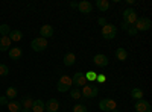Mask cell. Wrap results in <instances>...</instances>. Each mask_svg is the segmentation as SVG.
Returning a JSON list of instances; mask_svg holds the SVG:
<instances>
[{
	"mask_svg": "<svg viewBox=\"0 0 152 112\" xmlns=\"http://www.w3.org/2000/svg\"><path fill=\"white\" fill-rule=\"evenodd\" d=\"M137 12L132 8H128L123 11V23H126L128 26H134V23L137 21Z\"/></svg>",
	"mask_w": 152,
	"mask_h": 112,
	"instance_id": "6da1fadb",
	"label": "cell"
},
{
	"mask_svg": "<svg viewBox=\"0 0 152 112\" xmlns=\"http://www.w3.org/2000/svg\"><path fill=\"white\" fill-rule=\"evenodd\" d=\"M151 26H152V23H151V20L146 18V17L137 18V21L134 23V27L137 29V32H146V30L151 29Z\"/></svg>",
	"mask_w": 152,
	"mask_h": 112,
	"instance_id": "7a4b0ae2",
	"label": "cell"
},
{
	"mask_svg": "<svg viewBox=\"0 0 152 112\" xmlns=\"http://www.w3.org/2000/svg\"><path fill=\"white\" fill-rule=\"evenodd\" d=\"M102 35L105 40H114L117 35V27L114 26V24H105V26H102Z\"/></svg>",
	"mask_w": 152,
	"mask_h": 112,
	"instance_id": "3957f363",
	"label": "cell"
},
{
	"mask_svg": "<svg viewBox=\"0 0 152 112\" xmlns=\"http://www.w3.org/2000/svg\"><path fill=\"white\" fill-rule=\"evenodd\" d=\"M31 47L34 48V52H43V50H46V48H47V40L46 38H41V36H38V38L32 40Z\"/></svg>",
	"mask_w": 152,
	"mask_h": 112,
	"instance_id": "277c9868",
	"label": "cell"
},
{
	"mask_svg": "<svg viewBox=\"0 0 152 112\" xmlns=\"http://www.w3.org/2000/svg\"><path fill=\"white\" fill-rule=\"evenodd\" d=\"M99 94V90L96 88L94 85H84L82 86V92H81V95H84L85 98H93V97H96Z\"/></svg>",
	"mask_w": 152,
	"mask_h": 112,
	"instance_id": "5b68a950",
	"label": "cell"
},
{
	"mask_svg": "<svg viewBox=\"0 0 152 112\" xmlns=\"http://www.w3.org/2000/svg\"><path fill=\"white\" fill-rule=\"evenodd\" d=\"M93 62H94V65H96V67L104 68V67L108 65V58H107L105 55H102V53H99V55H94Z\"/></svg>",
	"mask_w": 152,
	"mask_h": 112,
	"instance_id": "8992f818",
	"label": "cell"
},
{
	"mask_svg": "<svg viewBox=\"0 0 152 112\" xmlns=\"http://www.w3.org/2000/svg\"><path fill=\"white\" fill-rule=\"evenodd\" d=\"M134 109L137 112H151V103L146 100H137V103L134 105Z\"/></svg>",
	"mask_w": 152,
	"mask_h": 112,
	"instance_id": "52a82bcc",
	"label": "cell"
},
{
	"mask_svg": "<svg viewBox=\"0 0 152 112\" xmlns=\"http://www.w3.org/2000/svg\"><path fill=\"white\" fill-rule=\"evenodd\" d=\"M72 82H73V85H76V86H82V85H87V83H88L84 73H75V76L72 77Z\"/></svg>",
	"mask_w": 152,
	"mask_h": 112,
	"instance_id": "ba28073f",
	"label": "cell"
},
{
	"mask_svg": "<svg viewBox=\"0 0 152 112\" xmlns=\"http://www.w3.org/2000/svg\"><path fill=\"white\" fill-rule=\"evenodd\" d=\"M44 109L47 112H58L59 109V102L56 100V98H50V100H47V103L44 105Z\"/></svg>",
	"mask_w": 152,
	"mask_h": 112,
	"instance_id": "9c48e42d",
	"label": "cell"
},
{
	"mask_svg": "<svg viewBox=\"0 0 152 112\" xmlns=\"http://www.w3.org/2000/svg\"><path fill=\"white\" fill-rule=\"evenodd\" d=\"M78 9H79V12H82V14H90V12L93 11V3L87 2V0H82V2L78 3Z\"/></svg>",
	"mask_w": 152,
	"mask_h": 112,
	"instance_id": "30bf717a",
	"label": "cell"
},
{
	"mask_svg": "<svg viewBox=\"0 0 152 112\" xmlns=\"http://www.w3.org/2000/svg\"><path fill=\"white\" fill-rule=\"evenodd\" d=\"M40 35L41 38H50V36H53V27L50 26V24H43L41 29H40Z\"/></svg>",
	"mask_w": 152,
	"mask_h": 112,
	"instance_id": "8fae6325",
	"label": "cell"
},
{
	"mask_svg": "<svg viewBox=\"0 0 152 112\" xmlns=\"http://www.w3.org/2000/svg\"><path fill=\"white\" fill-rule=\"evenodd\" d=\"M21 55H23V52H21L20 47H11V48H9V58H11L12 61L21 59Z\"/></svg>",
	"mask_w": 152,
	"mask_h": 112,
	"instance_id": "7c38bea8",
	"label": "cell"
},
{
	"mask_svg": "<svg viewBox=\"0 0 152 112\" xmlns=\"http://www.w3.org/2000/svg\"><path fill=\"white\" fill-rule=\"evenodd\" d=\"M11 40L9 36H0V52H6L11 48Z\"/></svg>",
	"mask_w": 152,
	"mask_h": 112,
	"instance_id": "4fadbf2b",
	"label": "cell"
},
{
	"mask_svg": "<svg viewBox=\"0 0 152 112\" xmlns=\"http://www.w3.org/2000/svg\"><path fill=\"white\" fill-rule=\"evenodd\" d=\"M64 65L66 67H72V65H75V62H76V56H75V53H72V52H69V53H66L64 55Z\"/></svg>",
	"mask_w": 152,
	"mask_h": 112,
	"instance_id": "5bb4252c",
	"label": "cell"
},
{
	"mask_svg": "<svg viewBox=\"0 0 152 112\" xmlns=\"http://www.w3.org/2000/svg\"><path fill=\"white\" fill-rule=\"evenodd\" d=\"M58 83H59V85H62V86H66V88H69V90H70V85H73L72 77H70V76H67V74H61V77H59Z\"/></svg>",
	"mask_w": 152,
	"mask_h": 112,
	"instance_id": "9a60e30c",
	"label": "cell"
},
{
	"mask_svg": "<svg viewBox=\"0 0 152 112\" xmlns=\"http://www.w3.org/2000/svg\"><path fill=\"white\" fill-rule=\"evenodd\" d=\"M18 103L21 105V109H31L34 100H32V97H31V95H26V97H23Z\"/></svg>",
	"mask_w": 152,
	"mask_h": 112,
	"instance_id": "2e32d148",
	"label": "cell"
},
{
	"mask_svg": "<svg viewBox=\"0 0 152 112\" xmlns=\"http://www.w3.org/2000/svg\"><path fill=\"white\" fill-rule=\"evenodd\" d=\"M31 111L32 112H44V102L40 100V98H38V100H34Z\"/></svg>",
	"mask_w": 152,
	"mask_h": 112,
	"instance_id": "e0dca14e",
	"label": "cell"
},
{
	"mask_svg": "<svg viewBox=\"0 0 152 112\" xmlns=\"http://www.w3.org/2000/svg\"><path fill=\"white\" fill-rule=\"evenodd\" d=\"M8 109H9V112H21V105L18 103V102H15V100H11V102H8Z\"/></svg>",
	"mask_w": 152,
	"mask_h": 112,
	"instance_id": "ac0fdd59",
	"label": "cell"
},
{
	"mask_svg": "<svg viewBox=\"0 0 152 112\" xmlns=\"http://www.w3.org/2000/svg\"><path fill=\"white\" fill-rule=\"evenodd\" d=\"M96 6H97V9L100 12H107L110 9V2H108V0H97Z\"/></svg>",
	"mask_w": 152,
	"mask_h": 112,
	"instance_id": "d6986e66",
	"label": "cell"
},
{
	"mask_svg": "<svg viewBox=\"0 0 152 112\" xmlns=\"http://www.w3.org/2000/svg\"><path fill=\"white\" fill-rule=\"evenodd\" d=\"M17 94H18V91H17V88H14V86H9V88L6 90V98L8 100H15Z\"/></svg>",
	"mask_w": 152,
	"mask_h": 112,
	"instance_id": "ffe728a7",
	"label": "cell"
},
{
	"mask_svg": "<svg viewBox=\"0 0 152 112\" xmlns=\"http://www.w3.org/2000/svg\"><path fill=\"white\" fill-rule=\"evenodd\" d=\"M131 97L134 100H143V91L140 88H132L131 90Z\"/></svg>",
	"mask_w": 152,
	"mask_h": 112,
	"instance_id": "44dd1931",
	"label": "cell"
},
{
	"mask_svg": "<svg viewBox=\"0 0 152 112\" xmlns=\"http://www.w3.org/2000/svg\"><path fill=\"white\" fill-rule=\"evenodd\" d=\"M8 36L11 41H20L23 38V33H21V30H11V33Z\"/></svg>",
	"mask_w": 152,
	"mask_h": 112,
	"instance_id": "7402d4cb",
	"label": "cell"
},
{
	"mask_svg": "<svg viewBox=\"0 0 152 112\" xmlns=\"http://www.w3.org/2000/svg\"><path fill=\"white\" fill-rule=\"evenodd\" d=\"M116 108H117V105H116V102H114L113 98H105V111H107V112L114 111Z\"/></svg>",
	"mask_w": 152,
	"mask_h": 112,
	"instance_id": "603a6c76",
	"label": "cell"
},
{
	"mask_svg": "<svg viewBox=\"0 0 152 112\" xmlns=\"http://www.w3.org/2000/svg\"><path fill=\"white\" fill-rule=\"evenodd\" d=\"M116 58H117L119 61H126V58H128V53H126L125 48L119 47L117 50H116Z\"/></svg>",
	"mask_w": 152,
	"mask_h": 112,
	"instance_id": "cb8c5ba5",
	"label": "cell"
},
{
	"mask_svg": "<svg viewBox=\"0 0 152 112\" xmlns=\"http://www.w3.org/2000/svg\"><path fill=\"white\" fill-rule=\"evenodd\" d=\"M85 74V79H87V82H96V77H97V73H94L93 70H90V71H87V73H84Z\"/></svg>",
	"mask_w": 152,
	"mask_h": 112,
	"instance_id": "d4e9b609",
	"label": "cell"
},
{
	"mask_svg": "<svg viewBox=\"0 0 152 112\" xmlns=\"http://www.w3.org/2000/svg\"><path fill=\"white\" fill-rule=\"evenodd\" d=\"M9 33H11L9 24H0V35H2V36H8Z\"/></svg>",
	"mask_w": 152,
	"mask_h": 112,
	"instance_id": "484cf974",
	"label": "cell"
},
{
	"mask_svg": "<svg viewBox=\"0 0 152 112\" xmlns=\"http://www.w3.org/2000/svg\"><path fill=\"white\" fill-rule=\"evenodd\" d=\"M70 95H72V98H75V100H78V98H81V97H82V95H81V91H79L78 88L72 90V91H70Z\"/></svg>",
	"mask_w": 152,
	"mask_h": 112,
	"instance_id": "4316f807",
	"label": "cell"
},
{
	"mask_svg": "<svg viewBox=\"0 0 152 112\" xmlns=\"http://www.w3.org/2000/svg\"><path fill=\"white\" fill-rule=\"evenodd\" d=\"M9 74V68L5 64H0V76H8Z\"/></svg>",
	"mask_w": 152,
	"mask_h": 112,
	"instance_id": "83f0119b",
	"label": "cell"
},
{
	"mask_svg": "<svg viewBox=\"0 0 152 112\" xmlns=\"http://www.w3.org/2000/svg\"><path fill=\"white\" fill-rule=\"evenodd\" d=\"M73 112H87V106H84V105H75L73 106Z\"/></svg>",
	"mask_w": 152,
	"mask_h": 112,
	"instance_id": "f1b7e54d",
	"label": "cell"
},
{
	"mask_svg": "<svg viewBox=\"0 0 152 112\" xmlns=\"http://www.w3.org/2000/svg\"><path fill=\"white\" fill-rule=\"evenodd\" d=\"M105 80H107L105 74H97V77H96V82H99V83H104Z\"/></svg>",
	"mask_w": 152,
	"mask_h": 112,
	"instance_id": "f546056e",
	"label": "cell"
},
{
	"mask_svg": "<svg viewBox=\"0 0 152 112\" xmlns=\"http://www.w3.org/2000/svg\"><path fill=\"white\" fill-rule=\"evenodd\" d=\"M8 98H6V95H2V97H0V106H6L8 105Z\"/></svg>",
	"mask_w": 152,
	"mask_h": 112,
	"instance_id": "4dcf8cb0",
	"label": "cell"
},
{
	"mask_svg": "<svg viewBox=\"0 0 152 112\" xmlns=\"http://www.w3.org/2000/svg\"><path fill=\"white\" fill-rule=\"evenodd\" d=\"M126 32H128V33H129L131 36H134V35H137V29H135L134 26H129V27H128V30H126Z\"/></svg>",
	"mask_w": 152,
	"mask_h": 112,
	"instance_id": "1f68e13d",
	"label": "cell"
},
{
	"mask_svg": "<svg viewBox=\"0 0 152 112\" xmlns=\"http://www.w3.org/2000/svg\"><path fill=\"white\" fill-rule=\"evenodd\" d=\"M97 23H99V24H102V26H105V24H107V20H105V18H99Z\"/></svg>",
	"mask_w": 152,
	"mask_h": 112,
	"instance_id": "d6a6232c",
	"label": "cell"
},
{
	"mask_svg": "<svg viewBox=\"0 0 152 112\" xmlns=\"http://www.w3.org/2000/svg\"><path fill=\"white\" fill-rule=\"evenodd\" d=\"M128 27H129V26H128L126 23H122V29H123V30H128Z\"/></svg>",
	"mask_w": 152,
	"mask_h": 112,
	"instance_id": "836d02e7",
	"label": "cell"
},
{
	"mask_svg": "<svg viewBox=\"0 0 152 112\" xmlns=\"http://www.w3.org/2000/svg\"><path fill=\"white\" fill-rule=\"evenodd\" d=\"M70 6H72V8H78V2H72Z\"/></svg>",
	"mask_w": 152,
	"mask_h": 112,
	"instance_id": "e575fe53",
	"label": "cell"
},
{
	"mask_svg": "<svg viewBox=\"0 0 152 112\" xmlns=\"http://www.w3.org/2000/svg\"><path fill=\"white\" fill-rule=\"evenodd\" d=\"M21 112H32L31 109H21Z\"/></svg>",
	"mask_w": 152,
	"mask_h": 112,
	"instance_id": "d590c367",
	"label": "cell"
}]
</instances>
